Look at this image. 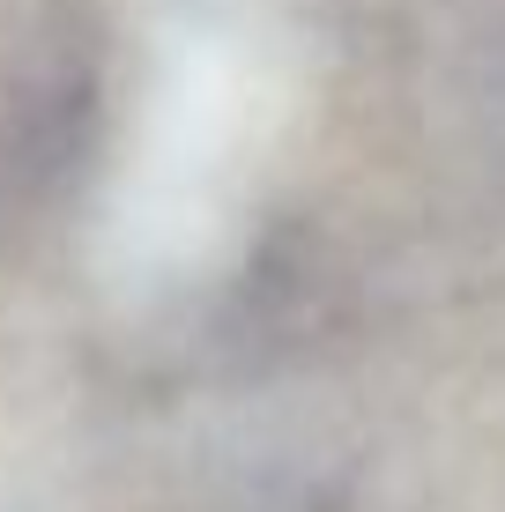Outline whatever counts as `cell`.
<instances>
[{
	"label": "cell",
	"instance_id": "cell-1",
	"mask_svg": "<svg viewBox=\"0 0 505 512\" xmlns=\"http://www.w3.org/2000/svg\"><path fill=\"white\" fill-rule=\"evenodd\" d=\"M268 75L231 38H194L164 67L142 141H134L127 186L112 201V238L127 275H179L216 253L238 216V171L268 119Z\"/></svg>",
	"mask_w": 505,
	"mask_h": 512
},
{
	"label": "cell",
	"instance_id": "cell-2",
	"mask_svg": "<svg viewBox=\"0 0 505 512\" xmlns=\"http://www.w3.org/2000/svg\"><path fill=\"white\" fill-rule=\"evenodd\" d=\"M0 512H38V498L30 490H0Z\"/></svg>",
	"mask_w": 505,
	"mask_h": 512
}]
</instances>
